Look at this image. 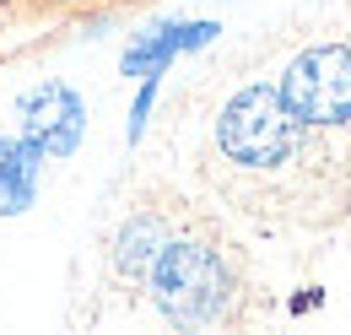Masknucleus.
Segmentation results:
<instances>
[{
  "label": "nucleus",
  "instance_id": "f03ea898",
  "mask_svg": "<svg viewBox=\"0 0 351 335\" xmlns=\"http://www.w3.org/2000/svg\"><path fill=\"white\" fill-rule=\"evenodd\" d=\"M287 114L308 130L351 216V0H313L265 43Z\"/></svg>",
  "mask_w": 351,
  "mask_h": 335
},
{
  "label": "nucleus",
  "instance_id": "39448f33",
  "mask_svg": "<svg viewBox=\"0 0 351 335\" xmlns=\"http://www.w3.org/2000/svg\"><path fill=\"white\" fill-rule=\"evenodd\" d=\"M217 33H221L217 22H162V27L141 33V38L125 49L119 71H125V76H141V82H146V76H162V71L173 65L178 54H195V49H206Z\"/></svg>",
  "mask_w": 351,
  "mask_h": 335
},
{
  "label": "nucleus",
  "instance_id": "423d86ee",
  "mask_svg": "<svg viewBox=\"0 0 351 335\" xmlns=\"http://www.w3.org/2000/svg\"><path fill=\"white\" fill-rule=\"evenodd\" d=\"M44 152L27 135H0V216H22L38 195V173H44Z\"/></svg>",
  "mask_w": 351,
  "mask_h": 335
},
{
  "label": "nucleus",
  "instance_id": "7ed1b4c3",
  "mask_svg": "<svg viewBox=\"0 0 351 335\" xmlns=\"http://www.w3.org/2000/svg\"><path fill=\"white\" fill-rule=\"evenodd\" d=\"M141 287L152 297V308L178 325V330H206L221 325L232 314L238 297V270L217 238L200 233H168V244L157 249V259L146 265Z\"/></svg>",
  "mask_w": 351,
  "mask_h": 335
},
{
  "label": "nucleus",
  "instance_id": "f257e3e1",
  "mask_svg": "<svg viewBox=\"0 0 351 335\" xmlns=\"http://www.w3.org/2000/svg\"><path fill=\"white\" fill-rule=\"evenodd\" d=\"M206 146H211V184L227 195V206L249 211L265 227L324 233L351 222L308 130L287 114L270 65L221 92V103L211 108Z\"/></svg>",
  "mask_w": 351,
  "mask_h": 335
},
{
  "label": "nucleus",
  "instance_id": "0eeeda50",
  "mask_svg": "<svg viewBox=\"0 0 351 335\" xmlns=\"http://www.w3.org/2000/svg\"><path fill=\"white\" fill-rule=\"evenodd\" d=\"M168 233H173V227H168L162 211H135L130 222L114 233V249H108V254H114V270H119L125 281H141L146 265L157 259V249L168 244Z\"/></svg>",
  "mask_w": 351,
  "mask_h": 335
},
{
  "label": "nucleus",
  "instance_id": "6e6552de",
  "mask_svg": "<svg viewBox=\"0 0 351 335\" xmlns=\"http://www.w3.org/2000/svg\"><path fill=\"white\" fill-rule=\"evenodd\" d=\"M152 103H157V76H146V82H141V97H135V108H130V141H141V135H146Z\"/></svg>",
  "mask_w": 351,
  "mask_h": 335
},
{
  "label": "nucleus",
  "instance_id": "20e7f679",
  "mask_svg": "<svg viewBox=\"0 0 351 335\" xmlns=\"http://www.w3.org/2000/svg\"><path fill=\"white\" fill-rule=\"evenodd\" d=\"M16 135H27L44 157H71L87 135V103L71 82H38L16 97Z\"/></svg>",
  "mask_w": 351,
  "mask_h": 335
}]
</instances>
